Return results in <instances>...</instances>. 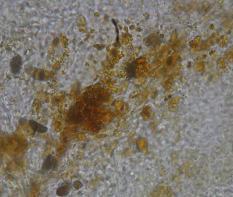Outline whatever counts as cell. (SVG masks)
Wrapping results in <instances>:
<instances>
[{"mask_svg": "<svg viewBox=\"0 0 233 197\" xmlns=\"http://www.w3.org/2000/svg\"><path fill=\"white\" fill-rule=\"evenodd\" d=\"M136 66L134 63H132L127 65L126 70L128 77L131 78L134 77L136 73Z\"/></svg>", "mask_w": 233, "mask_h": 197, "instance_id": "5b68a950", "label": "cell"}, {"mask_svg": "<svg viewBox=\"0 0 233 197\" xmlns=\"http://www.w3.org/2000/svg\"><path fill=\"white\" fill-rule=\"evenodd\" d=\"M172 57H168L166 61V63L167 65H170L172 62Z\"/></svg>", "mask_w": 233, "mask_h": 197, "instance_id": "8992f818", "label": "cell"}, {"mask_svg": "<svg viewBox=\"0 0 233 197\" xmlns=\"http://www.w3.org/2000/svg\"><path fill=\"white\" fill-rule=\"evenodd\" d=\"M68 184L66 182L62 183L58 187L56 191L57 195L60 196H63L68 195L70 191Z\"/></svg>", "mask_w": 233, "mask_h": 197, "instance_id": "277c9868", "label": "cell"}, {"mask_svg": "<svg viewBox=\"0 0 233 197\" xmlns=\"http://www.w3.org/2000/svg\"><path fill=\"white\" fill-rule=\"evenodd\" d=\"M57 165V161L56 158L52 154H49L43 162L40 172L42 174H45L50 170L56 169Z\"/></svg>", "mask_w": 233, "mask_h": 197, "instance_id": "6da1fadb", "label": "cell"}, {"mask_svg": "<svg viewBox=\"0 0 233 197\" xmlns=\"http://www.w3.org/2000/svg\"><path fill=\"white\" fill-rule=\"evenodd\" d=\"M23 65V60L21 56L17 54L14 56L11 59L10 66V70L14 75L19 74L21 71Z\"/></svg>", "mask_w": 233, "mask_h": 197, "instance_id": "7a4b0ae2", "label": "cell"}, {"mask_svg": "<svg viewBox=\"0 0 233 197\" xmlns=\"http://www.w3.org/2000/svg\"><path fill=\"white\" fill-rule=\"evenodd\" d=\"M29 125L33 131L34 135L36 132L39 133H44L47 132L48 128L38 122L33 120H30L29 122Z\"/></svg>", "mask_w": 233, "mask_h": 197, "instance_id": "3957f363", "label": "cell"}]
</instances>
